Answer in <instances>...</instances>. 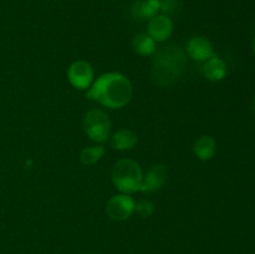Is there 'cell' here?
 Returning a JSON list of instances; mask_svg holds the SVG:
<instances>
[{
	"label": "cell",
	"instance_id": "14",
	"mask_svg": "<svg viewBox=\"0 0 255 254\" xmlns=\"http://www.w3.org/2000/svg\"><path fill=\"white\" fill-rule=\"evenodd\" d=\"M105 154V147L104 146H92L87 147V148L82 149L81 154H80V159L85 166H91L99 162L101 157Z\"/></svg>",
	"mask_w": 255,
	"mask_h": 254
},
{
	"label": "cell",
	"instance_id": "11",
	"mask_svg": "<svg viewBox=\"0 0 255 254\" xmlns=\"http://www.w3.org/2000/svg\"><path fill=\"white\" fill-rule=\"evenodd\" d=\"M138 142L137 134L131 129H120L111 137V146L119 151L133 148Z\"/></svg>",
	"mask_w": 255,
	"mask_h": 254
},
{
	"label": "cell",
	"instance_id": "6",
	"mask_svg": "<svg viewBox=\"0 0 255 254\" xmlns=\"http://www.w3.org/2000/svg\"><path fill=\"white\" fill-rule=\"evenodd\" d=\"M67 77L72 86L79 90H85L90 87L94 80V69L87 61H75L67 70Z\"/></svg>",
	"mask_w": 255,
	"mask_h": 254
},
{
	"label": "cell",
	"instance_id": "16",
	"mask_svg": "<svg viewBox=\"0 0 255 254\" xmlns=\"http://www.w3.org/2000/svg\"><path fill=\"white\" fill-rule=\"evenodd\" d=\"M134 211L141 217L146 218V217H149L153 213V203L147 201V199H141V201L134 204Z\"/></svg>",
	"mask_w": 255,
	"mask_h": 254
},
{
	"label": "cell",
	"instance_id": "2",
	"mask_svg": "<svg viewBox=\"0 0 255 254\" xmlns=\"http://www.w3.org/2000/svg\"><path fill=\"white\" fill-rule=\"evenodd\" d=\"M184 62V54L178 47L169 46L168 49L159 51L152 69L154 81L159 85H169L177 81L182 74Z\"/></svg>",
	"mask_w": 255,
	"mask_h": 254
},
{
	"label": "cell",
	"instance_id": "15",
	"mask_svg": "<svg viewBox=\"0 0 255 254\" xmlns=\"http://www.w3.org/2000/svg\"><path fill=\"white\" fill-rule=\"evenodd\" d=\"M161 7L159 0H144L137 5V15L142 17H153Z\"/></svg>",
	"mask_w": 255,
	"mask_h": 254
},
{
	"label": "cell",
	"instance_id": "10",
	"mask_svg": "<svg viewBox=\"0 0 255 254\" xmlns=\"http://www.w3.org/2000/svg\"><path fill=\"white\" fill-rule=\"evenodd\" d=\"M203 74L211 81H221L227 75V65L226 62L218 56L213 55L206 60L203 65Z\"/></svg>",
	"mask_w": 255,
	"mask_h": 254
},
{
	"label": "cell",
	"instance_id": "5",
	"mask_svg": "<svg viewBox=\"0 0 255 254\" xmlns=\"http://www.w3.org/2000/svg\"><path fill=\"white\" fill-rule=\"evenodd\" d=\"M134 204L136 202L128 194H116L107 202L106 213L114 221H126L134 212Z\"/></svg>",
	"mask_w": 255,
	"mask_h": 254
},
{
	"label": "cell",
	"instance_id": "4",
	"mask_svg": "<svg viewBox=\"0 0 255 254\" xmlns=\"http://www.w3.org/2000/svg\"><path fill=\"white\" fill-rule=\"evenodd\" d=\"M87 136L95 142H105L110 137V120L101 110H91L84 119Z\"/></svg>",
	"mask_w": 255,
	"mask_h": 254
},
{
	"label": "cell",
	"instance_id": "1",
	"mask_svg": "<svg viewBox=\"0 0 255 254\" xmlns=\"http://www.w3.org/2000/svg\"><path fill=\"white\" fill-rule=\"evenodd\" d=\"M131 81L119 72H107L94 82L86 96L109 109H121L132 99Z\"/></svg>",
	"mask_w": 255,
	"mask_h": 254
},
{
	"label": "cell",
	"instance_id": "9",
	"mask_svg": "<svg viewBox=\"0 0 255 254\" xmlns=\"http://www.w3.org/2000/svg\"><path fill=\"white\" fill-rule=\"evenodd\" d=\"M187 51L189 56L197 61H206L214 55L211 41L203 36L192 37L187 45Z\"/></svg>",
	"mask_w": 255,
	"mask_h": 254
},
{
	"label": "cell",
	"instance_id": "3",
	"mask_svg": "<svg viewBox=\"0 0 255 254\" xmlns=\"http://www.w3.org/2000/svg\"><path fill=\"white\" fill-rule=\"evenodd\" d=\"M142 169L134 159H120L112 169V181L122 193L129 194L138 192L142 184Z\"/></svg>",
	"mask_w": 255,
	"mask_h": 254
},
{
	"label": "cell",
	"instance_id": "7",
	"mask_svg": "<svg viewBox=\"0 0 255 254\" xmlns=\"http://www.w3.org/2000/svg\"><path fill=\"white\" fill-rule=\"evenodd\" d=\"M173 32V22L167 15H154L148 22V35L157 42L166 41Z\"/></svg>",
	"mask_w": 255,
	"mask_h": 254
},
{
	"label": "cell",
	"instance_id": "18",
	"mask_svg": "<svg viewBox=\"0 0 255 254\" xmlns=\"http://www.w3.org/2000/svg\"><path fill=\"white\" fill-rule=\"evenodd\" d=\"M253 109H254V111H255V97H254V101H253Z\"/></svg>",
	"mask_w": 255,
	"mask_h": 254
},
{
	"label": "cell",
	"instance_id": "8",
	"mask_svg": "<svg viewBox=\"0 0 255 254\" xmlns=\"http://www.w3.org/2000/svg\"><path fill=\"white\" fill-rule=\"evenodd\" d=\"M166 167L162 166V164H156V166L151 167L143 176V178H142V184L139 191L143 192V193L156 192L157 189H159L163 186V183L166 182Z\"/></svg>",
	"mask_w": 255,
	"mask_h": 254
},
{
	"label": "cell",
	"instance_id": "13",
	"mask_svg": "<svg viewBox=\"0 0 255 254\" xmlns=\"http://www.w3.org/2000/svg\"><path fill=\"white\" fill-rule=\"evenodd\" d=\"M133 51L138 55H151L156 51V41L148 34H139L132 41Z\"/></svg>",
	"mask_w": 255,
	"mask_h": 254
},
{
	"label": "cell",
	"instance_id": "17",
	"mask_svg": "<svg viewBox=\"0 0 255 254\" xmlns=\"http://www.w3.org/2000/svg\"><path fill=\"white\" fill-rule=\"evenodd\" d=\"M253 51H254V55H255V37H254V41H253Z\"/></svg>",
	"mask_w": 255,
	"mask_h": 254
},
{
	"label": "cell",
	"instance_id": "12",
	"mask_svg": "<svg viewBox=\"0 0 255 254\" xmlns=\"http://www.w3.org/2000/svg\"><path fill=\"white\" fill-rule=\"evenodd\" d=\"M194 154L202 161H208L214 156L217 149L216 139L212 136H202L194 143Z\"/></svg>",
	"mask_w": 255,
	"mask_h": 254
}]
</instances>
